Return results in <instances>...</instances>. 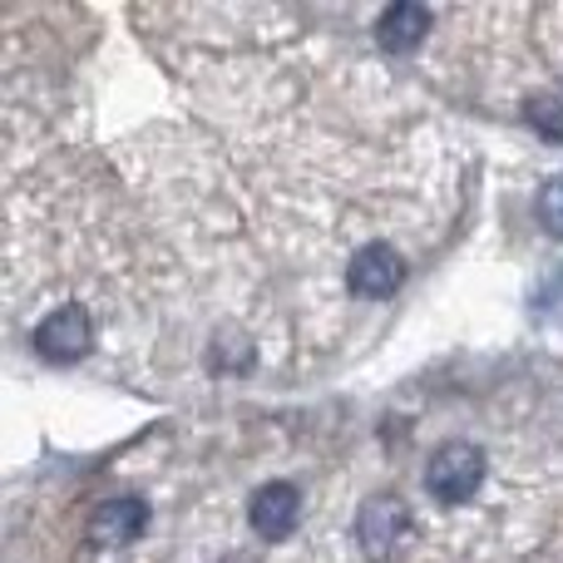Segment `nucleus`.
<instances>
[{
    "mask_svg": "<svg viewBox=\"0 0 563 563\" xmlns=\"http://www.w3.org/2000/svg\"><path fill=\"white\" fill-rule=\"evenodd\" d=\"M539 218H544V228L554 238H563V174L549 178L544 194H539Z\"/></svg>",
    "mask_w": 563,
    "mask_h": 563,
    "instance_id": "9",
    "label": "nucleus"
},
{
    "mask_svg": "<svg viewBox=\"0 0 563 563\" xmlns=\"http://www.w3.org/2000/svg\"><path fill=\"white\" fill-rule=\"evenodd\" d=\"M297 515H301V495L287 485V479H273V485H263L253 499H247V519H253V529L263 539H273V544L297 529Z\"/></svg>",
    "mask_w": 563,
    "mask_h": 563,
    "instance_id": "5",
    "label": "nucleus"
},
{
    "mask_svg": "<svg viewBox=\"0 0 563 563\" xmlns=\"http://www.w3.org/2000/svg\"><path fill=\"white\" fill-rule=\"evenodd\" d=\"M400 282H406V257H400L390 243H366L346 267V287L366 301L396 297Z\"/></svg>",
    "mask_w": 563,
    "mask_h": 563,
    "instance_id": "3",
    "label": "nucleus"
},
{
    "mask_svg": "<svg viewBox=\"0 0 563 563\" xmlns=\"http://www.w3.org/2000/svg\"><path fill=\"white\" fill-rule=\"evenodd\" d=\"M144 529H148L144 499H109V505H99L95 515H89V544L104 549V554H119V549H129Z\"/></svg>",
    "mask_w": 563,
    "mask_h": 563,
    "instance_id": "4",
    "label": "nucleus"
},
{
    "mask_svg": "<svg viewBox=\"0 0 563 563\" xmlns=\"http://www.w3.org/2000/svg\"><path fill=\"white\" fill-rule=\"evenodd\" d=\"M228 563H247V559H228Z\"/></svg>",
    "mask_w": 563,
    "mask_h": 563,
    "instance_id": "10",
    "label": "nucleus"
},
{
    "mask_svg": "<svg viewBox=\"0 0 563 563\" xmlns=\"http://www.w3.org/2000/svg\"><path fill=\"white\" fill-rule=\"evenodd\" d=\"M406 534H410V515H406V505H400L396 495H376V499L361 505L356 539H361V549H366L371 559H396V549L406 544Z\"/></svg>",
    "mask_w": 563,
    "mask_h": 563,
    "instance_id": "2",
    "label": "nucleus"
},
{
    "mask_svg": "<svg viewBox=\"0 0 563 563\" xmlns=\"http://www.w3.org/2000/svg\"><path fill=\"white\" fill-rule=\"evenodd\" d=\"M426 35H430V10L416 5V0H396L376 20V40L386 49H416Z\"/></svg>",
    "mask_w": 563,
    "mask_h": 563,
    "instance_id": "7",
    "label": "nucleus"
},
{
    "mask_svg": "<svg viewBox=\"0 0 563 563\" xmlns=\"http://www.w3.org/2000/svg\"><path fill=\"white\" fill-rule=\"evenodd\" d=\"M35 351L45 361H79L89 351V317L79 307H59L35 327Z\"/></svg>",
    "mask_w": 563,
    "mask_h": 563,
    "instance_id": "6",
    "label": "nucleus"
},
{
    "mask_svg": "<svg viewBox=\"0 0 563 563\" xmlns=\"http://www.w3.org/2000/svg\"><path fill=\"white\" fill-rule=\"evenodd\" d=\"M485 485V455L465 440L455 445H440L426 465V489L440 499V505H465L475 499V489Z\"/></svg>",
    "mask_w": 563,
    "mask_h": 563,
    "instance_id": "1",
    "label": "nucleus"
},
{
    "mask_svg": "<svg viewBox=\"0 0 563 563\" xmlns=\"http://www.w3.org/2000/svg\"><path fill=\"white\" fill-rule=\"evenodd\" d=\"M525 114L534 119V129L539 134H549V139H563V99H554V95H534L525 104Z\"/></svg>",
    "mask_w": 563,
    "mask_h": 563,
    "instance_id": "8",
    "label": "nucleus"
}]
</instances>
